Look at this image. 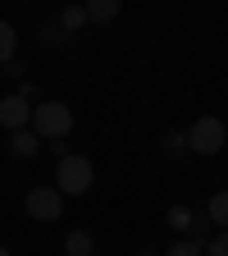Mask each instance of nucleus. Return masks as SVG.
Segmentation results:
<instances>
[{
	"instance_id": "f8f14e48",
	"label": "nucleus",
	"mask_w": 228,
	"mask_h": 256,
	"mask_svg": "<svg viewBox=\"0 0 228 256\" xmlns=\"http://www.w3.org/2000/svg\"><path fill=\"white\" fill-rule=\"evenodd\" d=\"M169 224H174L178 234H183V229H192V210H187V206H169Z\"/></svg>"
},
{
	"instance_id": "1a4fd4ad",
	"label": "nucleus",
	"mask_w": 228,
	"mask_h": 256,
	"mask_svg": "<svg viewBox=\"0 0 228 256\" xmlns=\"http://www.w3.org/2000/svg\"><path fill=\"white\" fill-rule=\"evenodd\" d=\"M14 50H18V32H14V23H0V64H9Z\"/></svg>"
},
{
	"instance_id": "4468645a",
	"label": "nucleus",
	"mask_w": 228,
	"mask_h": 256,
	"mask_svg": "<svg viewBox=\"0 0 228 256\" xmlns=\"http://www.w3.org/2000/svg\"><path fill=\"white\" fill-rule=\"evenodd\" d=\"M165 256H201V247H197V238H192V242L183 238V242H174V247H169Z\"/></svg>"
},
{
	"instance_id": "f257e3e1",
	"label": "nucleus",
	"mask_w": 228,
	"mask_h": 256,
	"mask_svg": "<svg viewBox=\"0 0 228 256\" xmlns=\"http://www.w3.org/2000/svg\"><path fill=\"white\" fill-rule=\"evenodd\" d=\"M73 128V110L64 106V101H41V106H32V133L37 138H64Z\"/></svg>"
},
{
	"instance_id": "0eeeda50",
	"label": "nucleus",
	"mask_w": 228,
	"mask_h": 256,
	"mask_svg": "<svg viewBox=\"0 0 228 256\" xmlns=\"http://www.w3.org/2000/svg\"><path fill=\"white\" fill-rule=\"evenodd\" d=\"M206 220L215 224V229H228V192H215L210 206H206Z\"/></svg>"
},
{
	"instance_id": "2eb2a0df",
	"label": "nucleus",
	"mask_w": 228,
	"mask_h": 256,
	"mask_svg": "<svg viewBox=\"0 0 228 256\" xmlns=\"http://www.w3.org/2000/svg\"><path fill=\"white\" fill-rule=\"evenodd\" d=\"M0 256H9V247H0Z\"/></svg>"
},
{
	"instance_id": "7ed1b4c3",
	"label": "nucleus",
	"mask_w": 228,
	"mask_h": 256,
	"mask_svg": "<svg viewBox=\"0 0 228 256\" xmlns=\"http://www.w3.org/2000/svg\"><path fill=\"white\" fill-rule=\"evenodd\" d=\"M96 170H91V160L87 156H59V170H55V183L64 197H82V192L91 188Z\"/></svg>"
},
{
	"instance_id": "6e6552de",
	"label": "nucleus",
	"mask_w": 228,
	"mask_h": 256,
	"mask_svg": "<svg viewBox=\"0 0 228 256\" xmlns=\"http://www.w3.org/2000/svg\"><path fill=\"white\" fill-rule=\"evenodd\" d=\"M9 151H14L18 160H27V156H37V133H27V128H18V133L9 138Z\"/></svg>"
},
{
	"instance_id": "dca6fc26",
	"label": "nucleus",
	"mask_w": 228,
	"mask_h": 256,
	"mask_svg": "<svg viewBox=\"0 0 228 256\" xmlns=\"http://www.w3.org/2000/svg\"><path fill=\"white\" fill-rule=\"evenodd\" d=\"M142 256H155V252H142Z\"/></svg>"
},
{
	"instance_id": "f03ea898",
	"label": "nucleus",
	"mask_w": 228,
	"mask_h": 256,
	"mask_svg": "<svg viewBox=\"0 0 228 256\" xmlns=\"http://www.w3.org/2000/svg\"><path fill=\"white\" fill-rule=\"evenodd\" d=\"M224 142H228L224 119H215V114L192 119V128H187V146L197 151V156H219V151H224Z\"/></svg>"
},
{
	"instance_id": "ddd939ff",
	"label": "nucleus",
	"mask_w": 228,
	"mask_h": 256,
	"mask_svg": "<svg viewBox=\"0 0 228 256\" xmlns=\"http://www.w3.org/2000/svg\"><path fill=\"white\" fill-rule=\"evenodd\" d=\"M206 256H228V229H219V234L206 242Z\"/></svg>"
},
{
	"instance_id": "9d476101",
	"label": "nucleus",
	"mask_w": 228,
	"mask_h": 256,
	"mask_svg": "<svg viewBox=\"0 0 228 256\" xmlns=\"http://www.w3.org/2000/svg\"><path fill=\"white\" fill-rule=\"evenodd\" d=\"M82 23H87V5H69V10L59 14V28H64V32H73V28H82Z\"/></svg>"
},
{
	"instance_id": "9b49d317",
	"label": "nucleus",
	"mask_w": 228,
	"mask_h": 256,
	"mask_svg": "<svg viewBox=\"0 0 228 256\" xmlns=\"http://www.w3.org/2000/svg\"><path fill=\"white\" fill-rule=\"evenodd\" d=\"M64 247H69V256H91V234H69V238H64Z\"/></svg>"
},
{
	"instance_id": "39448f33",
	"label": "nucleus",
	"mask_w": 228,
	"mask_h": 256,
	"mask_svg": "<svg viewBox=\"0 0 228 256\" xmlns=\"http://www.w3.org/2000/svg\"><path fill=\"white\" fill-rule=\"evenodd\" d=\"M32 124V101L27 96H5L0 101V128H9V133H18V128Z\"/></svg>"
},
{
	"instance_id": "20e7f679",
	"label": "nucleus",
	"mask_w": 228,
	"mask_h": 256,
	"mask_svg": "<svg viewBox=\"0 0 228 256\" xmlns=\"http://www.w3.org/2000/svg\"><path fill=\"white\" fill-rule=\"evenodd\" d=\"M59 210H64V192H59V188H32V192H27V215H32V220L55 224Z\"/></svg>"
},
{
	"instance_id": "423d86ee",
	"label": "nucleus",
	"mask_w": 228,
	"mask_h": 256,
	"mask_svg": "<svg viewBox=\"0 0 228 256\" xmlns=\"http://www.w3.org/2000/svg\"><path fill=\"white\" fill-rule=\"evenodd\" d=\"M119 0H87V23H114Z\"/></svg>"
}]
</instances>
